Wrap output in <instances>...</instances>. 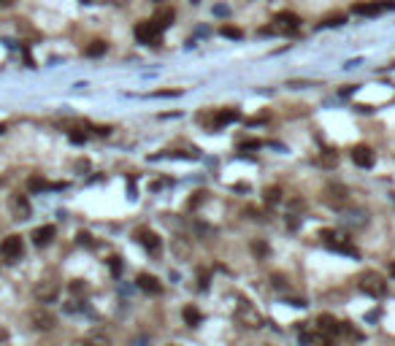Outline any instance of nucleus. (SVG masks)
Returning <instances> with one entry per match:
<instances>
[{"instance_id": "f257e3e1", "label": "nucleus", "mask_w": 395, "mask_h": 346, "mask_svg": "<svg viewBox=\"0 0 395 346\" xmlns=\"http://www.w3.org/2000/svg\"><path fill=\"white\" fill-rule=\"evenodd\" d=\"M319 238L325 241V246L327 249H333V252H341V254H346V257H360V252L352 246V241H349V235H344V233H338V230H319Z\"/></svg>"}, {"instance_id": "f03ea898", "label": "nucleus", "mask_w": 395, "mask_h": 346, "mask_svg": "<svg viewBox=\"0 0 395 346\" xmlns=\"http://www.w3.org/2000/svg\"><path fill=\"white\" fill-rule=\"evenodd\" d=\"M300 27V16L293 14V11H279L274 16V22H271V27H262V35H290V33H295Z\"/></svg>"}, {"instance_id": "7ed1b4c3", "label": "nucleus", "mask_w": 395, "mask_h": 346, "mask_svg": "<svg viewBox=\"0 0 395 346\" xmlns=\"http://www.w3.org/2000/svg\"><path fill=\"white\" fill-rule=\"evenodd\" d=\"M357 287H360V292H365L368 297H384V292H387V282H384L376 271H363L360 278H357Z\"/></svg>"}, {"instance_id": "20e7f679", "label": "nucleus", "mask_w": 395, "mask_h": 346, "mask_svg": "<svg viewBox=\"0 0 395 346\" xmlns=\"http://www.w3.org/2000/svg\"><path fill=\"white\" fill-rule=\"evenodd\" d=\"M22 252H25V244H22L19 235H8V238H3V244H0V257H3L6 263H16V260L22 257Z\"/></svg>"}, {"instance_id": "39448f33", "label": "nucleus", "mask_w": 395, "mask_h": 346, "mask_svg": "<svg viewBox=\"0 0 395 346\" xmlns=\"http://www.w3.org/2000/svg\"><path fill=\"white\" fill-rule=\"evenodd\" d=\"M133 238L146 249L149 254H160V249H163V244H160V235L155 233V230H149V227H138L136 233H133Z\"/></svg>"}, {"instance_id": "423d86ee", "label": "nucleus", "mask_w": 395, "mask_h": 346, "mask_svg": "<svg viewBox=\"0 0 395 346\" xmlns=\"http://www.w3.org/2000/svg\"><path fill=\"white\" fill-rule=\"evenodd\" d=\"M317 330L322 333L325 338H333V335L341 333V322H338L333 314H319L317 316Z\"/></svg>"}, {"instance_id": "0eeeda50", "label": "nucleus", "mask_w": 395, "mask_h": 346, "mask_svg": "<svg viewBox=\"0 0 395 346\" xmlns=\"http://www.w3.org/2000/svg\"><path fill=\"white\" fill-rule=\"evenodd\" d=\"M133 33H136V38L141 44H155L157 38H160V30L152 25V19H146V22H138L136 27H133Z\"/></svg>"}, {"instance_id": "6e6552de", "label": "nucleus", "mask_w": 395, "mask_h": 346, "mask_svg": "<svg viewBox=\"0 0 395 346\" xmlns=\"http://www.w3.org/2000/svg\"><path fill=\"white\" fill-rule=\"evenodd\" d=\"M395 3H360V6H355L352 11L355 14H360V16H376V14H382V11H392Z\"/></svg>"}, {"instance_id": "1a4fd4ad", "label": "nucleus", "mask_w": 395, "mask_h": 346, "mask_svg": "<svg viewBox=\"0 0 395 346\" xmlns=\"http://www.w3.org/2000/svg\"><path fill=\"white\" fill-rule=\"evenodd\" d=\"M352 162L360 168H374V152L371 146H365V143H360V146L352 149Z\"/></svg>"}, {"instance_id": "9d476101", "label": "nucleus", "mask_w": 395, "mask_h": 346, "mask_svg": "<svg viewBox=\"0 0 395 346\" xmlns=\"http://www.w3.org/2000/svg\"><path fill=\"white\" fill-rule=\"evenodd\" d=\"M138 290H144L146 295H157L163 287H160V278L157 276H152V273H138Z\"/></svg>"}, {"instance_id": "9b49d317", "label": "nucleus", "mask_w": 395, "mask_h": 346, "mask_svg": "<svg viewBox=\"0 0 395 346\" xmlns=\"http://www.w3.org/2000/svg\"><path fill=\"white\" fill-rule=\"evenodd\" d=\"M173 16H176V14H173V8H160V11L152 16V25L157 27L160 33H163V30H168V27L173 25Z\"/></svg>"}, {"instance_id": "f8f14e48", "label": "nucleus", "mask_w": 395, "mask_h": 346, "mask_svg": "<svg viewBox=\"0 0 395 346\" xmlns=\"http://www.w3.org/2000/svg\"><path fill=\"white\" fill-rule=\"evenodd\" d=\"M238 316H241L244 322H249V328H262V316L252 309L249 303H241L238 306Z\"/></svg>"}, {"instance_id": "ddd939ff", "label": "nucleus", "mask_w": 395, "mask_h": 346, "mask_svg": "<svg viewBox=\"0 0 395 346\" xmlns=\"http://www.w3.org/2000/svg\"><path fill=\"white\" fill-rule=\"evenodd\" d=\"M33 328H38V330H52L54 325H57V319L49 314V311H33Z\"/></svg>"}, {"instance_id": "4468645a", "label": "nucleus", "mask_w": 395, "mask_h": 346, "mask_svg": "<svg viewBox=\"0 0 395 346\" xmlns=\"http://www.w3.org/2000/svg\"><path fill=\"white\" fill-rule=\"evenodd\" d=\"M54 233H57V230H54V225H43V227H35L33 230V244L35 246H46L54 238Z\"/></svg>"}, {"instance_id": "2eb2a0df", "label": "nucleus", "mask_w": 395, "mask_h": 346, "mask_svg": "<svg viewBox=\"0 0 395 346\" xmlns=\"http://www.w3.org/2000/svg\"><path fill=\"white\" fill-rule=\"evenodd\" d=\"M238 119V111L236 109H222L214 114V119H211V127H225V124H230V122H236Z\"/></svg>"}, {"instance_id": "dca6fc26", "label": "nucleus", "mask_w": 395, "mask_h": 346, "mask_svg": "<svg viewBox=\"0 0 395 346\" xmlns=\"http://www.w3.org/2000/svg\"><path fill=\"white\" fill-rule=\"evenodd\" d=\"M57 292H60V287L54 284V282H43L38 290H35V295H38V300H41V303H52L54 297H57Z\"/></svg>"}, {"instance_id": "f3484780", "label": "nucleus", "mask_w": 395, "mask_h": 346, "mask_svg": "<svg viewBox=\"0 0 395 346\" xmlns=\"http://www.w3.org/2000/svg\"><path fill=\"white\" fill-rule=\"evenodd\" d=\"M11 206H14L16 214H19V219H27V217H30V203H27V198H25V195H14Z\"/></svg>"}, {"instance_id": "a211bd4d", "label": "nucleus", "mask_w": 395, "mask_h": 346, "mask_svg": "<svg viewBox=\"0 0 395 346\" xmlns=\"http://www.w3.org/2000/svg\"><path fill=\"white\" fill-rule=\"evenodd\" d=\"M27 187H30V192H46V189H65V184H49V181H43V179H30V181H27Z\"/></svg>"}, {"instance_id": "6ab92c4d", "label": "nucleus", "mask_w": 395, "mask_h": 346, "mask_svg": "<svg viewBox=\"0 0 395 346\" xmlns=\"http://www.w3.org/2000/svg\"><path fill=\"white\" fill-rule=\"evenodd\" d=\"M325 192H327V198H325V200H327V203H336V206H338V203H344V198H346L341 187H327Z\"/></svg>"}, {"instance_id": "aec40b11", "label": "nucleus", "mask_w": 395, "mask_h": 346, "mask_svg": "<svg viewBox=\"0 0 395 346\" xmlns=\"http://www.w3.org/2000/svg\"><path fill=\"white\" fill-rule=\"evenodd\" d=\"M184 319H187L190 328H198V325H201V311H198L195 306H187V309H184Z\"/></svg>"}, {"instance_id": "412c9836", "label": "nucleus", "mask_w": 395, "mask_h": 346, "mask_svg": "<svg viewBox=\"0 0 395 346\" xmlns=\"http://www.w3.org/2000/svg\"><path fill=\"white\" fill-rule=\"evenodd\" d=\"M84 54H87V57H100V54H106V41H92L87 49H84Z\"/></svg>"}, {"instance_id": "4be33fe9", "label": "nucleus", "mask_w": 395, "mask_h": 346, "mask_svg": "<svg viewBox=\"0 0 395 346\" xmlns=\"http://www.w3.org/2000/svg\"><path fill=\"white\" fill-rule=\"evenodd\" d=\"M279 198H281V192H279V187H271V189H266V203H279Z\"/></svg>"}, {"instance_id": "5701e85b", "label": "nucleus", "mask_w": 395, "mask_h": 346, "mask_svg": "<svg viewBox=\"0 0 395 346\" xmlns=\"http://www.w3.org/2000/svg\"><path fill=\"white\" fill-rule=\"evenodd\" d=\"M252 252H255L257 257H266L268 254V246L262 244V241H252Z\"/></svg>"}, {"instance_id": "b1692460", "label": "nucleus", "mask_w": 395, "mask_h": 346, "mask_svg": "<svg viewBox=\"0 0 395 346\" xmlns=\"http://www.w3.org/2000/svg\"><path fill=\"white\" fill-rule=\"evenodd\" d=\"M222 35H228V38H241L244 33L238 30V27H230V25H225V27H222Z\"/></svg>"}, {"instance_id": "393cba45", "label": "nucleus", "mask_w": 395, "mask_h": 346, "mask_svg": "<svg viewBox=\"0 0 395 346\" xmlns=\"http://www.w3.org/2000/svg\"><path fill=\"white\" fill-rule=\"evenodd\" d=\"M108 265H111V273H114V276L122 273V260H119V257H111V260H108Z\"/></svg>"}, {"instance_id": "a878e982", "label": "nucleus", "mask_w": 395, "mask_h": 346, "mask_svg": "<svg viewBox=\"0 0 395 346\" xmlns=\"http://www.w3.org/2000/svg\"><path fill=\"white\" fill-rule=\"evenodd\" d=\"M73 143H84L87 141V136H84V133H79V130H71V136H68Z\"/></svg>"}, {"instance_id": "bb28decb", "label": "nucleus", "mask_w": 395, "mask_h": 346, "mask_svg": "<svg viewBox=\"0 0 395 346\" xmlns=\"http://www.w3.org/2000/svg\"><path fill=\"white\" fill-rule=\"evenodd\" d=\"M260 146H262V143L255 141V138H249V141H244V143H241V149H244V152H247V149H260Z\"/></svg>"}, {"instance_id": "cd10ccee", "label": "nucleus", "mask_w": 395, "mask_h": 346, "mask_svg": "<svg viewBox=\"0 0 395 346\" xmlns=\"http://www.w3.org/2000/svg\"><path fill=\"white\" fill-rule=\"evenodd\" d=\"M341 22H344V16H327L322 25H325V27H331V25H341Z\"/></svg>"}, {"instance_id": "c85d7f7f", "label": "nucleus", "mask_w": 395, "mask_h": 346, "mask_svg": "<svg viewBox=\"0 0 395 346\" xmlns=\"http://www.w3.org/2000/svg\"><path fill=\"white\" fill-rule=\"evenodd\" d=\"M84 3H119V0H84Z\"/></svg>"}, {"instance_id": "c756f323", "label": "nucleus", "mask_w": 395, "mask_h": 346, "mask_svg": "<svg viewBox=\"0 0 395 346\" xmlns=\"http://www.w3.org/2000/svg\"><path fill=\"white\" fill-rule=\"evenodd\" d=\"M14 3V0H0V6H11Z\"/></svg>"}, {"instance_id": "7c9ffc66", "label": "nucleus", "mask_w": 395, "mask_h": 346, "mask_svg": "<svg viewBox=\"0 0 395 346\" xmlns=\"http://www.w3.org/2000/svg\"><path fill=\"white\" fill-rule=\"evenodd\" d=\"M390 273H392V278H395V263L390 265Z\"/></svg>"}, {"instance_id": "2f4dec72", "label": "nucleus", "mask_w": 395, "mask_h": 346, "mask_svg": "<svg viewBox=\"0 0 395 346\" xmlns=\"http://www.w3.org/2000/svg\"><path fill=\"white\" fill-rule=\"evenodd\" d=\"M152 3H165V0H152Z\"/></svg>"}, {"instance_id": "473e14b6", "label": "nucleus", "mask_w": 395, "mask_h": 346, "mask_svg": "<svg viewBox=\"0 0 395 346\" xmlns=\"http://www.w3.org/2000/svg\"><path fill=\"white\" fill-rule=\"evenodd\" d=\"M3 130H6V124H0V133H3Z\"/></svg>"}, {"instance_id": "72a5a7b5", "label": "nucleus", "mask_w": 395, "mask_h": 346, "mask_svg": "<svg viewBox=\"0 0 395 346\" xmlns=\"http://www.w3.org/2000/svg\"><path fill=\"white\" fill-rule=\"evenodd\" d=\"M84 346H95V343H84Z\"/></svg>"}]
</instances>
